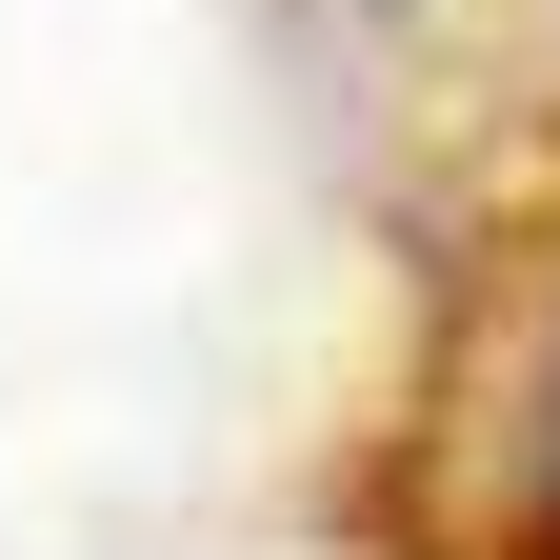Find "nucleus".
Listing matches in <instances>:
<instances>
[{
	"mask_svg": "<svg viewBox=\"0 0 560 560\" xmlns=\"http://www.w3.org/2000/svg\"><path fill=\"white\" fill-rule=\"evenodd\" d=\"M540 560H560V400H540Z\"/></svg>",
	"mask_w": 560,
	"mask_h": 560,
	"instance_id": "obj_1",
	"label": "nucleus"
}]
</instances>
